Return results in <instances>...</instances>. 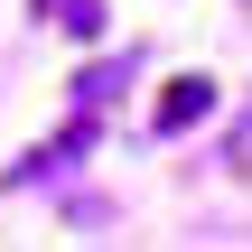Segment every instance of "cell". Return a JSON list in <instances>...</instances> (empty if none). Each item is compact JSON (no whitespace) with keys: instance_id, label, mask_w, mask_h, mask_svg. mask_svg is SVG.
I'll return each instance as SVG.
<instances>
[{"instance_id":"obj_1","label":"cell","mask_w":252,"mask_h":252,"mask_svg":"<svg viewBox=\"0 0 252 252\" xmlns=\"http://www.w3.org/2000/svg\"><path fill=\"white\" fill-rule=\"evenodd\" d=\"M206 112H215V84H206V75H178V84L159 94V112H150V122H159V131L178 140V131H196Z\"/></svg>"},{"instance_id":"obj_2","label":"cell","mask_w":252,"mask_h":252,"mask_svg":"<svg viewBox=\"0 0 252 252\" xmlns=\"http://www.w3.org/2000/svg\"><path fill=\"white\" fill-rule=\"evenodd\" d=\"M122 84H131V65H84V75H75V103H84V112H103Z\"/></svg>"},{"instance_id":"obj_3","label":"cell","mask_w":252,"mask_h":252,"mask_svg":"<svg viewBox=\"0 0 252 252\" xmlns=\"http://www.w3.org/2000/svg\"><path fill=\"white\" fill-rule=\"evenodd\" d=\"M56 19H65V37H84V47H94L112 9H103V0H56Z\"/></svg>"}]
</instances>
